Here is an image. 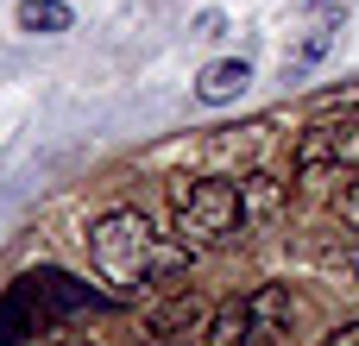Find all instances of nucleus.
I'll list each match as a JSON object with an SVG mask.
<instances>
[{
    "instance_id": "1",
    "label": "nucleus",
    "mask_w": 359,
    "mask_h": 346,
    "mask_svg": "<svg viewBox=\"0 0 359 346\" xmlns=\"http://www.w3.org/2000/svg\"><path fill=\"white\" fill-rule=\"evenodd\" d=\"M88 258H95V271H101L120 296H151V290L177 284L196 252L177 246V240H164L139 208H107V214L88 227Z\"/></svg>"
},
{
    "instance_id": "2",
    "label": "nucleus",
    "mask_w": 359,
    "mask_h": 346,
    "mask_svg": "<svg viewBox=\"0 0 359 346\" xmlns=\"http://www.w3.org/2000/svg\"><path fill=\"white\" fill-rule=\"evenodd\" d=\"M240 233V183L233 177H189L170 195V240L189 252H215Z\"/></svg>"
},
{
    "instance_id": "3",
    "label": "nucleus",
    "mask_w": 359,
    "mask_h": 346,
    "mask_svg": "<svg viewBox=\"0 0 359 346\" xmlns=\"http://www.w3.org/2000/svg\"><path fill=\"white\" fill-rule=\"evenodd\" d=\"M290 321H297L290 284H259L252 296H233V303H221L208 315L202 346H278L290 334Z\"/></svg>"
},
{
    "instance_id": "4",
    "label": "nucleus",
    "mask_w": 359,
    "mask_h": 346,
    "mask_svg": "<svg viewBox=\"0 0 359 346\" xmlns=\"http://www.w3.org/2000/svg\"><path fill=\"white\" fill-rule=\"evenodd\" d=\"M297 170L322 177V170H359V113L341 126H309L297 145Z\"/></svg>"
},
{
    "instance_id": "5",
    "label": "nucleus",
    "mask_w": 359,
    "mask_h": 346,
    "mask_svg": "<svg viewBox=\"0 0 359 346\" xmlns=\"http://www.w3.org/2000/svg\"><path fill=\"white\" fill-rule=\"evenodd\" d=\"M284 208H290V195H284L278 177H265V170L240 177V233H271L284 221Z\"/></svg>"
},
{
    "instance_id": "6",
    "label": "nucleus",
    "mask_w": 359,
    "mask_h": 346,
    "mask_svg": "<svg viewBox=\"0 0 359 346\" xmlns=\"http://www.w3.org/2000/svg\"><path fill=\"white\" fill-rule=\"evenodd\" d=\"M246 88H252V63H246V57H221V63L202 69L196 101H202V107H227V101H240Z\"/></svg>"
},
{
    "instance_id": "7",
    "label": "nucleus",
    "mask_w": 359,
    "mask_h": 346,
    "mask_svg": "<svg viewBox=\"0 0 359 346\" xmlns=\"http://www.w3.org/2000/svg\"><path fill=\"white\" fill-rule=\"evenodd\" d=\"M328 44H334V25H328V19H316V25L303 32V44L284 57V76H290V82H303V76H309V69L328 57Z\"/></svg>"
},
{
    "instance_id": "8",
    "label": "nucleus",
    "mask_w": 359,
    "mask_h": 346,
    "mask_svg": "<svg viewBox=\"0 0 359 346\" xmlns=\"http://www.w3.org/2000/svg\"><path fill=\"white\" fill-rule=\"evenodd\" d=\"M19 25L38 32V38H57V32H69V6L63 0H25L19 6Z\"/></svg>"
},
{
    "instance_id": "9",
    "label": "nucleus",
    "mask_w": 359,
    "mask_h": 346,
    "mask_svg": "<svg viewBox=\"0 0 359 346\" xmlns=\"http://www.w3.org/2000/svg\"><path fill=\"white\" fill-rule=\"evenodd\" d=\"M347 6H353V0H316V6H309V19H328V25H334Z\"/></svg>"
},
{
    "instance_id": "10",
    "label": "nucleus",
    "mask_w": 359,
    "mask_h": 346,
    "mask_svg": "<svg viewBox=\"0 0 359 346\" xmlns=\"http://www.w3.org/2000/svg\"><path fill=\"white\" fill-rule=\"evenodd\" d=\"M322 346H359V321H347V328H334V334H328Z\"/></svg>"
},
{
    "instance_id": "11",
    "label": "nucleus",
    "mask_w": 359,
    "mask_h": 346,
    "mask_svg": "<svg viewBox=\"0 0 359 346\" xmlns=\"http://www.w3.org/2000/svg\"><path fill=\"white\" fill-rule=\"evenodd\" d=\"M341 214H347V227H353V233H359V183H353V195L341 202Z\"/></svg>"
},
{
    "instance_id": "12",
    "label": "nucleus",
    "mask_w": 359,
    "mask_h": 346,
    "mask_svg": "<svg viewBox=\"0 0 359 346\" xmlns=\"http://www.w3.org/2000/svg\"><path fill=\"white\" fill-rule=\"evenodd\" d=\"M347 271H353V277H359V240H353V246H347Z\"/></svg>"
}]
</instances>
